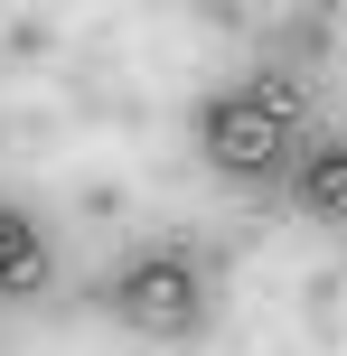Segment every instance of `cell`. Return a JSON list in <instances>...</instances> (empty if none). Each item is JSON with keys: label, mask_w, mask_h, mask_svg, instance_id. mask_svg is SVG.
I'll return each instance as SVG.
<instances>
[{"label": "cell", "mask_w": 347, "mask_h": 356, "mask_svg": "<svg viewBox=\"0 0 347 356\" xmlns=\"http://www.w3.org/2000/svg\"><path fill=\"white\" fill-rule=\"evenodd\" d=\"M47 282V234L19 207H0V291H38Z\"/></svg>", "instance_id": "cell-3"}, {"label": "cell", "mask_w": 347, "mask_h": 356, "mask_svg": "<svg viewBox=\"0 0 347 356\" xmlns=\"http://www.w3.org/2000/svg\"><path fill=\"white\" fill-rule=\"evenodd\" d=\"M113 309H122L141 338H179V328H197V263H179V253H141V263L122 272V291H113Z\"/></svg>", "instance_id": "cell-1"}, {"label": "cell", "mask_w": 347, "mask_h": 356, "mask_svg": "<svg viewBox=\"0 0 347 356\" xmlns=\"http://www.w3.org/2000/svg\"><path fill=\"white\" fill-rule=\"evenodd\" d=\"M300 207L310 216H347V141H329L310 169H300Z\"/></svg>", "instance_id": "cell-4"}, {"label": "cell", "mask_w": 347, "mask_h": 356, "mask_svg": "<svg viewBox=\"0 0 347 356\" xmlns=\"http://www.w3.org/2000/svg\"><path fill=\"white\" fill-rule=\"evenodd\" d=\"M282 131H291V122H282V113L263 104L254 85H244V94H225V104H207V160H216V169H244V178H263V169L282 160Z\"/></svg>", "instance_id": "cell-2"}]
</instances>
